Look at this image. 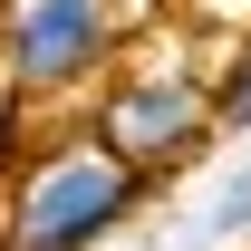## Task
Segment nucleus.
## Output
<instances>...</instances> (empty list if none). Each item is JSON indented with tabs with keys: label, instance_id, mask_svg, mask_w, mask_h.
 <instances>
[{
	"label": "nucleus",
	"instance_id": "obj_1",
	"mask_svg": "<svg viewBox=\"0 0 251 251\" xmlns=\"http://www.w3.org/2000/svg\"><path fill=\"white\" fill-rule=\"evenodd\" d=\"M87 135L135 174V184H174L213 155V68L174 20L126 39V58L106 68V87L87 97Z\"/></svg>",
	"mask_w": 251,
	"mask_h": 251
},
{
	"label": "nucleus",
	"instance_id": "obj_2",
	"mask_svg": "<svg viewBox=\"0 0 251 251\" xmlns=\"http://www.w3.org/2000/svg\"><path fill=\"white\" fill-rule=\"evenodd\" d=\"M145 203H155V184H135L77 126L58 145H29L20 174L0 184V251H106Z\"/></svg>",
	"mask_w": 251,
	"mask_h": 251
},
{
	"label": "nucleus",
	"instance_id": "obj_3",
	"mask_svg": "<svg viewBox=\"0 0 251 251\" xmlns=\"http://www.w3.org/2000/svg\"><path fill=\"white\" fill-rule=\"evenodd\" d=\"M126 0H0V87L20 106H77L126 58Z\"/></svg>",
	"mask_w": 251,
	"mask_h": 251
},
{
	"label": "nucleus",
	"instance_id": "obj_4",
	"mask_svg": "<svg viewBox=\"0 0 251 251\" xmlns=\"http://www.w3.org/2000/svg\"><path fill=\"white\" fill-rule=\"evenodd\" d=\"M164 20L193 39V49H232V39H251V0H164Z\"/></svg>",
	"mask_w": 251,
	"mask_h": 251
},
{
	"label": "nucleus",
	"instance_id": "obj_5",
	"mask_svg": "<svg viewBox=\"0 0 251 251\" xmlns=\"http://www.w3.org/2000/svg\"><path fill=\"white\" fill-rule=\"evenodd\" d=\"M213 135H251V39H232L213 68Z\"/></svg>",
	"mask_w": 251,
	"mask_h": 251
},
{
	"label": "nucleus",
	"instance_id": "obj_6",
	"mask_svg": "<svg viewBox=\"0 0 251 251\" xmlns=\"http://www.w3.org/2000/svg\"><path fill=\"white\" fill-rule=\"evenodd\" d=\"M203 232H213V242H251V155L213 174V203H203Z\"/></svg>",
	"mask_w": 251,
	"mask_h": 251
},
{
	"label": "nucleus",
	"instance_id": "obj_7",
	"mask_svg": "<svg viewBox=\"0 0 251 251\" xmlns=\"http://www.w3.org/2000/svg\"><path fill=\"white\" fill-rule=\"evenodd\" d=\"M20 116H29V106L0 87V184H10V174H20V155H29V145H20Z\"/></svg>",
	"mask_w": 251,
	"mask_h": 251
},
{
	"label": "nucleus",
	"instance_id": "obj_8",
	"mask_svg": "<svg viewBox=\"0 0 251 251\" xmlns=\"http://www.w3.org/2000/svg\"><path fill=\"white\" fill-rule=\"evenodd\" d=\"M126 20H135V29H155V20H164V0H126Z\"/></svg>",
	"mask_w": 251,
	"mask_h": 251
},
{
	"label": "nucleus",
	"instance_id": "obj_9",
	"mask_svg": "<svg viewBox=\"0 0 251 251\" xmlns=\"http://www.w3.org/2000/svg\"><path fill=\"white\" fill-rule=\"evenodd\" d=\"M242 251H251V242H242Z\"/></svg>",
	"mask_w": 251,
	"mask_h": 251
}]
</instances>
